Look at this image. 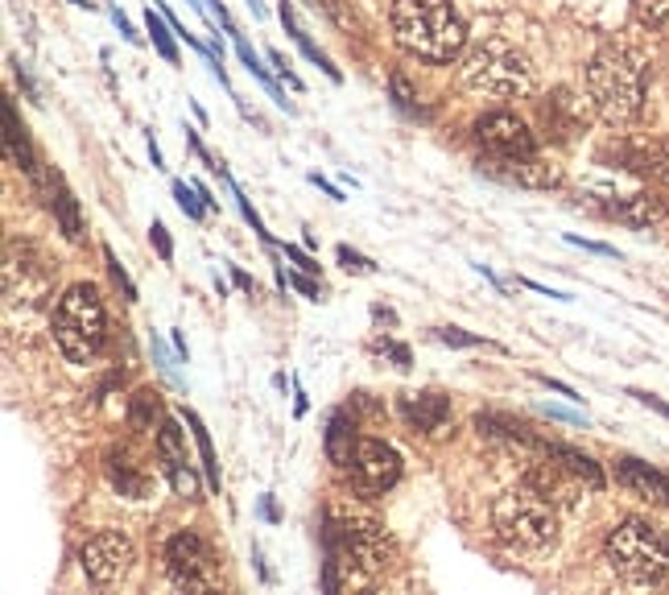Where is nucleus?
<instances>
[{"mask_svg":"<svg viewBox=\"0 0 669 595\" xmlns=\"http://www.w3.org/2000/svg\"><path fill=\"white\" fill-rule=\"evenodd\" d=\"M79 559H83V575L100 587H108V583H121L133 571V542H128L121 530H104L87 537L83 550H79Z\"/></svg>","mask_w":669,"mask_h":595,"instance_id":"f8f14e48","label":"nucleus"},{"mask_svg":"<svg viewBox=\"0 0 669 595\" xmlns=\"http://www.w3.org/2000/svg\"><path fill=\"white\" fill-rule=\"evenodd\" d=\"M157 414H161V401H157V393L145 389V393H137V397H133V426H137V430H149Z\"/></svg>","mask_w":669,"mask_h":595,"instance_id":"2f4dec72","label":"nucleus"},{"mask_svg":"<svg viewBox=\"0 0 669 595\" xmlns=\"http://www.w3.org/2000/svg\"><path fill=\"white\" fill-rule=\"evenodd\" d=\"M228 33H232V42H236V54H240V63L249 66L252 75H257V79H261V83H265V87H269V95H273V100H278L281 108H290V104H285V95H281V87H278V83H273V79H269V71H265V66H261V59H257V54H252V46H249V42H244V38H240V33L232 30V25H228Z\"/></svg>","mask_w":669,"mask_h":595,"instance_id":"cd10ccee","label":"nucleus"},{"mask_svg":"<svg viewBox=\"0 0 669 595\" xmlns=\"http://www.w3.org/2000/svg\"><path fill=\"white\" fill-rule=\"evenodd\" d=\"M157 451H161V463H166V476H170L174 492L195 501V497H199V476L190 468L187 442H182V430H178L174 418H161V426H157Z\"/></svg>","mask_w":669,"mask_h":595,"instance_id":"4468645a","label":"nucleus"},{"mask_svg":"<svg viewBox=\"0 0 669 595\" xmlns=\"http://www.w3.org/2000/svg\"><path fill=\"white\" fill-rule=\"evenodd\" d=\"M545 414H550V418H562V422H583L578 414H571V409H558V406H545Z\"/></svg>","mask_w":669,"mask_h":595,"instance_id":"49530a36","label":"nucleus"},{"mask_svg":"<svg viewBox=\"0 0 669 595\" xmlns=\"http://www.w3.org/2000/svg\"><path fill=\"white\" fill-rule=\"evenodd\" d=\"M71 4H87V0H71Z\"/></svg>","mask_w":669,"mask_h":595,"instance_id":"864d4df0","label":"nucleus"},{"mask_svg":"<svg viewBox=\"0 0 669 595\" xmlns=\"http://www.w3.org/2000/svg\"><path fill=\"white\" fill-rule=\"evenodd\" d=\"M525 488H533L537 497H545L550 504H558V509H575L578 501H583V480H578L571 468H562L558 459H545V463H533L530 471H525V480H521Z\"/></svg>","mask_w":669,"mask_h":595,"instance_id":"ddd939ff","label":"nucleus"},{"mask_svg":"<svg viewBox=\"0 0 669 595\" xmlns=\"http://www.w3.org/2000/svg\"><path fill=\"white\" fill-rule=\"evenodd\" d=\"M537 380H542V385H550V389H554V393H562V397H571V401H578V393L571 389V385H562V380H550V376H537Z\"/></svg>","mask_w":669,"mask_h":595,"instance_id":"c03bdc74","label":"nucleus"},{"mask_svg":"<svg viewBox=\"0 0 669 595\" xmlns=\"http://www.w3.org/2000/svg\"><path fill=\"white\" fill-rule=\"evenodd\" d=\"M190 430H195V442H199V455H202V468H207V480H211V488L219 492V463H216V451H211V435L202 430V422L195 418V414H187Z\"/></svg>","mask_w":669,"mask_h":595,"instance_id":"7c9ffc66","label":"nucleus"},{"mask_svg":"<svg viewBox=\"0 0 669 595\" xmlns=\"http://www.w3.org/2000/svg\"><path fill=\"white\" fill-rule=\"evenodd\" d=\"M236 285H240V290H249V294H257V282H252L244 269H236Z\"/></svg>","mask_w":669,"mask_h":595,"instance_id":"09e8293b","label":"nucleus"},{"mask_svg":"<svg viewBox=\"0 0 669 595\" xmlns=\"http://www.w3.org/2000/svg\"><path fill=\"white\" fill-rule=\"evenodd\" d=\"M104 261H108L112 282H116V285H121V290H125V298H128V302H137V285L128 282V273H125V265H121V261H116V252H112V249H104Z\"/></svg>","mask_w":669,"mask_h":595,"instance_id":"72a5a7b5","label":"nucleus"},{"mask_svg":"<svg viewBox=\"0 0 669 595\" xmlns=\"http://www.w3.org/2000/svg\"><path fill=\"white\" fill-rule=\"evenodd\" d=\"M285 257H290V261H294V265L302 269V273H311V278H318V265H314L311 257H306V252L297 249V244H285Z\"/></svg>","mask_w":669,"mask_h":595,"instance_id":"58836bf2","label":"nucleus"},{"mask_svg":"<svg viewBox=\"0 0 669 595\" xmlns=\"http://www.w3.org/2000/svg\"><path fill=\"white\" fill-rule=\"evenodd\" d=\"M475 142L483 145V154H492V161H521V157L537 154L530 125L516 112H483L475 121Z\"/></svg>","mask_w":669,"mask_h":595,"instance_id":"9b49d317","label":"nucleus"},{"mask_svg":"<svg viewBox=\"0 0 669 595\" xmlns=\"http://www.w3.org/2000/svg\"><path fill=\"white\" fill-rule=\"evenodd\" d=\"M459 75H463V83H468L471 92L496 95V100H521V95L533 92L530 59H525L513 42H504V38L480 42V46L463 59Z\"/></svg>","mask_w":669,"mask_h":595,"instance_id":"423d86ee","label":"nucleus"},{"mask_svg":"<svg viewBox=\"0 0 669 595\" xmlns=\"http://www.w3.org/2000/svg\"><path fill=\"white\" fill-rule=\"evenodd\" d=\"M587 104L611 128L633 125L645 108V59L633 46L607 42L587 63Z\"/></svg>","mask_w":669,"mask_h":595,"instance_id":"f257e3e1","label":"nucleus"},{"mask_svg":"<svg viewBox=\"0 0 669 595\" xmlns=\"http://www.w3.org/2000/svg\"><path fill=\"white\" fill-rule=\"evenodd\" d=\"M327 546H331V563L343 566L347 575L359 571V575H380L393 559V546L385 530L376 521H359V518H347V521H331L327 530Z\"/></svg>","mask_w":669,"mask_h":595,"instance_id":"0eeeda50","label":"nucleus"},{"mask_svg":"<svg viewBox=\"0 0 669 595\" xmlns=\"http://www.w3.org/2000/svg\"><path fill=\"white\" fill-rule=\"evenodd\" d=\"M471 426L480 430L483 439H500V442H516V447H542V439L537 435H530V426L513 422V418H504V414H475L471 418Z\"/></svg>","mask_w":669,"mask_h":595,"instance_id":"412c9836","label":"nucleus"},{"mask_svg":"<svg viewBox=\"0 0 669 595\" xmlns=\"http://www.w3.org/2000/svg\"><path fill=\"white\" fill-rule=\"evenodd\" d=\"M500 166V178L504 182H516V187H554L558 182V170H550L545 161H537V154L533 157H521V161H496Z\"/></svg>","mask_w":669,"mask_h":595,"instance_id":"5701e85b","label":"nucleus"},{"mask_svg":"<svg viewBox=\"0 0 669 595\" xmlns=\"http://www.w3.org/2000/svg\"><path fill=\"white\" fill-rule=\"evenodd\" d=\"M42 187L50 190V207H54V216H59V223H63V236L66 240H83V216H79V203H75V195L66 190V182L59 178V174H50V178H42Z\"/></svg>","mask_w":669,"mask_h":595,"instance_id":"a211bd4d","label":"nucleus"},{"mask_svg":"<svg viewBox=\"0 0 669 595\" xmlns=\"http://www.w3.org/2000/svg\"><path fill=\"white\" fill-rule=\"evenodd\" d=\"M4 142H9V161H13V166H21L25 174H33L38 182L46 178V174L38 170L42 161H38V154H33L30 137H25V125L17 121V108H13V104H4Z\"/></svg>","mask_w":669,"mask_h":595,"instance_id":"6ab92c4d","label":"nucleus"},{"mask_svg":"<svg viewBox=\"0 0 669 595\" xmlns=\"http://www.w3.org/2000/svg\"><path fill=\"white\" fill-rule=\"evenodd\" d=\"M633 170H645V174H654L657 182H666L669 187V142H657L649 145L645 154H640V161L633 166Z\"/></svg>","mask_w":669,"mask_h":595,"instance_id":"c756f323","label":"nucleus"},{"mask_svg":"<svg viewBox=\"0 0 669 595\" xmlns=\"http://www.w3.org/2000/svg\"><path fill=\"white\" fill-rule=\"evenodd\" d=\"M604 559L628 583H661L669 575V533L645 518H624L607 533Z\"/></svg>","mask_w":669,"mask_h":595,"instance_id":"7ed1b4c3","label":"nucleus"},{"mask_svg":"<svg viewBox=\"0 0 669 595\" xmlns=\"http://www.w3.org/2000/svg\"><path fill=\"white\" fill-rule=\"evenodd\" d=\"M166 571H170L174 587H182V592H211V587H219L216 554L195 530H178L166 542Z\"/></svg>","mask_w":669,"mask_h":595,"instance_id":"6e6552de","label":"nucleus"},{"mask_svg":"<svg viewBox=\"0 0 669 595\" xmlns=\"http://www.w3.org/2000/svg\"><path fill=\"white\" fill-rule=\"evenodd\" d=\"M104 471H108V484L116 488L121 497H133V501H137V497H145V492H149L145 476H140V471L133 468V463H128L125 455L112 451V455H108V463H104Z\"/></svg>","mask_w":669,"mask_h":595,"instance_id":"393cba45","label":"nucleus"},{"mask_svg":"<svg viewBox=\"0 0 669 595\" xmlns=\"http://www.w3.org/2000/svg\"><path fill=\"white\" fill-rule=\"evenodd\" d=\"M393 95H397V108L414 112L418 104H414V92H409V83H405L401 75H393Z\"/></svg>","mask_w":669,"mask_h":595,"instance_id":"4c0bfd02","label":"nucleus"},{"mask_svg":"<svg viewBox=\"0 0 669 595\" xmlns=\"http://www.w3.org/2000/svg\"><path fill=\"white\" fill-rule=\"evenodd\" d=\"M616 480H620V484L628 488L633 497H640V501L669 509V476H666V471L649 468L645 459L620 455V459H616Z\"/></svg>","mask_w":669,"mask_h":595,"instance_id":"2eb2a0df","label":"nucleus"},{"mask_svg":"<svg viewBox=\"0 0 669 595\" xmlns=\"http://www.w3.org/2000/svg\"><path fill=\"white\" fill-rule=\"evenodd\" d=\"M356 422H352V414H343V409H335L327 422V459L335 463V468L347 471V463H352V455H356Z\"/></svg>","mask_w":669,"mask_h":595,"instance_id":"4be33fe9","label":"nucleus"},{"mask_svg":"<svg viewBox=\"0 0 669 595\" xmlns=\"http://www.w3.org/2000/svg\"><path fill=\"white\" fill-rule=\"evenodd\" d=\"M393 38L426 63H451L468 46V25L451 0H393Z\"/></svg>","mask_w":669,"mask_h":595,"instance_id":"f03ea898","label":"nucleus"},{"mask_svg":"<svg viewBox=\"0 0 669 595\" xmlns=\"http://www.w3.org/2000/svg\"><path fill=\"white\" fill-rule=\"evenodd\" d=\"M542 121L554 137H571V133H578V125H583V104H578L571 92H554L550 104H542Z\"/></svg>","mask_w":669,"mask_h":595,"instance_id":"aec40b11","label":"nucleus"},{"mask_svg":"<svg viewBox=\"0 0 669 595\" xmlns=\"http://www.w3.org/2000/svg\"><path fill=\"white\" fill-rule=\"evenodd\" d=\"M112 21H116V30L125 33L128 42H140V33H133V25H128V17H125V13H121V9H116V13H112Z\"/></svg>","mask_w":669,"mask_h":595,"instance_id":"37998d69","label":"nucleus"},{"mask_svg":"<svg viewBox=\"0 0 669 595\" xmlns=\"http://www.w3.org/2000/svg\"><path fill=\"white\" fill-rule=\"evenodd\" d=\"M311 182H314V187H323V190H327L331 199H343V195H339V190H335V187H331L327 178H318V174H311Z\"/></svg>","mask_w":669,"mask_h":595,"instance_id":"3c124183","label":"nucleus"},{"mask_svg":"<svg viewBox=\"0 0 669 595\" xmlns=\"http://www.w3.org/2000/svg\"><path fill=\"white\" fill-rule=\"evenodd\" d=\"M633 397H640V401H645L649 409H657V414H666V418H669V406H666V401H657V397H649V393H633Z\"/></svg>","mask_w":669,"mask_h":595,"instance_id":"de8ad7c7","label":"nucleus"},{"mask_svg":"<svg viewBox=\"0 0 669 595\" xmlns=\"http://www.w3.org/2000/svg\"><path fill=\"white\" fill-rule=\"evenodd\" d=\"M633 13L645 30L669 33V0H633Z\"/></svg>","mask_w":669,"mask_h":595,"instance_id":"c85d7f7f","label":"nucleus"},{"mask_svg":"<svg viewBox=\"0 0 669 595\" xmlns=\"http://www.w3.org/2000/svg\"><path fill=\"white\" fill-rule=\"evenodd\" d=\"M290 282H294L297 290H302V294H306V298H314V302H318V285H314L311 278H290Z\"/></svg>","mask_w":669,"mask_h":595,"instance_id":"a18cd8bd","label":"nucleus"},{"mask_svg":"<svg viewBox=\"0 0 669 595\" xmlns=\"http://www.w3.org/2000/svg\"><path fill=\"white\" fill-rule=\"evenodd\" d=\"M145 30H149V38H154L157 54H161L166 63H178V46H174V25H170V21L149 9V13H145Z\"/></svg>","mask_w":669,"mask_h":595,"instance_id":"bb28decb","label":"nucleus"},{"mask_svg":"<svg viewBox=\"0 0 669 595\" xmlns=\"http://www.w3.org/2000/svg\"><path fill=\"white\" fill-rule=\"evenodd\" d=\"M281 21H285V30H290V38H294L297 46H302V54H306V59H311V63H318V66H323V71H327L331 79H339V71H335V66H331L327 59H323V54H318V46H311V38H306V33H302V25H297L294 4H290V0H281Z\"/></svg>","mask_w":669,"mask_h":595,"instance_id":"a878e982","label":"nucleus"},{"mask_svg":"<svg viewBox=\"0 0 669 595\" xmlns=\"http://www.w3.org/2000/svg\"><path fill=\"white\" fill-rule=\"evenodd\" d=\"M339 265L347 269V273H373V261L359 257V252H352L347 244H339Z\"/></svg>","mask_w":669,"mask_h":595,"instance_id":"c9c22d12","label":"nucleus"},{"mask_svg":"<svg viewBox=\"0 0 669 595\" xmlns=\"http://www.w3.org/2000/svg\"><path fill=\"white\" fill-rule=\"evenodd\" d=\"M397 409H401L405 422L414 426V430H421V435H438L442 426L451 422V401H447L442 393H435V389L401 393Z\"/></svg>","mask_w":669,"mask_h":595,"instance_id":"dca6fc26","label":"nucleus"},{"mask_svg":"<svg viewBox=\"0 0 669 595\" xmlns=\"http://www.w3.org/2000/svg\"><path fill=\"white\" fill-rule=\"evenodd\" d=\"M611 211H616L624 223H633V228H657V223H666V207L657 203L654 195H628L620 203H611Z\"/></svg>","mask_w":669,"mask_h":595,"instance_id":"b1692460","label":"nucleus"},{"mask_svg":"<svg viewBox=\"0 0 669 595\" xmlns=\"http://www.w3.org/2000/svg\"><path fill=\"white\" fill-rule=\"evenodd\" d=\"M174 199H178V207L187 211L190 220H202V211H207V203L199 199V190L187 187V182H174Z\"/></svg>","mask_w":669,"mask_h":595,"instance_id":"473e14b6","label":"nucleus"},{"mask_svg":"<svg viewBox=\"0 0 669 595\" xmlns=\"http://www.w3.org/2000/svg\"><path fill=\"white\" fill-rule=\"evenodd\" d=\"M347 480H352V488H356L359 497L376 501V497H385L401 480V455L380 439H359L356 455L347 463Z\"/></svg>","mask_w":669,"mask_h":595,"instance_id":"9d476101","label":"nucleus"},{"mask_svg":"<svg viewBox=\"0 0 669 595\" xmlns=\"http://www.w3.org/2000/svg\"><path fill=\"white\" fill-rule=\"evenodd\" d=\"M525 290H537V294H545V298H566V294H558V290H550V285H542V282H530V278H525Z\"/></svg>","mask_w":669,"mask_h":595,"instance_id":"8fccbe9b","label":"nucleus"},{"mask_svg":"<svg viewBox=\"0 0 669 595\" xmlns=\"http://www.w3.org/2000/svg\"><path fill=\"white\" fill-rule=\"evenodd\" d=\"M149 344H154V361H157V368H161V373L170 376V380H178V373H174V364H170V352H166V347H161V340H149Z\"/></svg>","mask_w":669,"mask_h":595,"instance_id":"ea45409f","label":"nucleus"},{"mask_svg":"<svg viewBox=\"0 0 669 595\" xmlns=\"http://www.w3.org/2000/svg\"><path fill=\"white\" fill-rule=\"evenodd\" d=\"M537 451H542L545 459H558L562 468H571L587 488H604V471H599V463H595L587 451L566 447V442H550V439H542V447H537Z\"/></svg>","mask_w":669,"mask_h":595,"instance_id":"f3484780","label":"nucleus"},{"mask_svg":"<svg viewBox=\"0 0 669 595\" xmlns=\"http://www.w3.org/2000/svg\"><path fill=\"white\" fill-rule=\"evenodd\" d=\"M261 513H265L269 521H278V509H273V501H269V497H265V504H261Z\"/></svg>","mask_w":669,"mask_h":595,"instance_id":"603ef678","label":"nucleus"},{"mask_svg":"<svg viewBox=\"0 0 669 595\" xmlns=\"http://www.w3.org/2000/svg\"><path fill=\"white\" fill-rule=\"evenodd\" d=\"M492 530L509 550H537L558 542V504L537 497L533 488H513L492 504Z\"/></svg>","mask_w":669,"mask_h":595,"instance_id":"39448f33","label":"nucleus"},{"mask_svg":"<svg viewBox=\"0 0 669 595\" xmlns=\"http://www.w3.org/2000/svg\"><path fill=\"white\" fill-rule=\"evenodd\" d=\"M269 59H273V66H278V75L285 79V83H290V87H294V92H297V87H302V79H297L294 71H290V63H285V59H281L278 50H273V54H269Z\"/></svg>","mask_w":669,"mask_h":595,"instance_id":"79ce46f5","label":"nucleus"},{"mask_svg":"<svg viewBox=\"0 0 669 595\" xmlns=\"http://www.w3.org/2000/svg\"><path fill=\"white\" fill-rule=\"evenodd\" d=\"M575 249H587V252H599V257H616V249L611 244H599V240H583V236H566Z\"/></svg>","mask_w":669,"mask_h":595,"instance_id":"a19ab883","label":"nucleus"},{"mask_svg":"<svg viewBox=\"0 0 669 595\" xmlns=\"http://www.w3.org/2000/svg\"><path fill=\"white\" fill-rule=\"evenodd\" d=\"M149 236H154V244H157V257H161V261H174V240H170V232H166V223L154 220Z\"/></svg>","mask_w":669,"mask_h":595,"instance_id":"e433bc0d","label":"nucleus"},{"mask_svg":"<svg viewBox=\"0 0 669 595\" xmlns=\"http://www.w3.org/2000/svg\"><path fill=\"white\" fill-rule=\"evenodd\" d=\"M438 340L451 347H480L483 344L480 335H471V331H463V327H438Z\"/></svg>","mask_w":669,"mask_h":595,"instance_id":"f704fd0d","label":"nucleus"},{"mask_svg":"<svg viewBox=\"0 0 669 595\" xmlns=\"http://www.w3.org/2000/svg\"><path fill=\"white\" fill-rule=\"evenodd\" d=\"M108 335V314L100 290L87 282L71 285L54 306V344L71 364H92Z\"/></svg>","mask_w":669,"mask_h":595,"instance_id":"20e7f679","label":"nucleus"},{"mask_svg":"<svg viewBox=\"0 0 669 595\" xmlns=\"http://www.w3.org/2000/svg\"><path fill=\"white\" fill-rule=\"evenodd\" d=\"M54 290V273L46 269V261L30 249V244H17L9 240L4 249V298L9 306H42Z\"/></svg>","mask_w":669,"mask_h":595,"instance_id":"1a4fd4ad","label":"nucleus"}]
</instances>
